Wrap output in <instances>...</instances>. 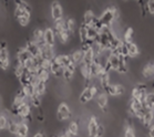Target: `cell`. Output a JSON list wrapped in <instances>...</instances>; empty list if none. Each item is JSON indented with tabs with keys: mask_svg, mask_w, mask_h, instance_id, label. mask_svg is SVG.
Returning <instances> with one entry per match:
<instances>
[{
	"mask_svg": "<svg viewBox=\"0 0 154 137\" xmlns=\"http://www.w3.org/2000/svg\"><path fill=\"white\" fill-rule=\"evenodd\" d=\"M50 72H51L56 77H62L63 69L54 59H53V60L51 61V63H50Z\"/></svg>",
	"mask_w": 154,
	"mask_h": 137,
	"instance_id": "ac0fdd59",
	"label": "cell"
},
{
	"mask_svg": "<svg viewBox=\"0 0 154 137\" xmlns=\"http://www.w3.org/2000/svg\"><path fill=\"white\" fill-rule=\"evenodd\" d=\"M146 8H147V11H149L151 14L154 16V0H149V1H147Z\"/></svg>",
	"mask_w": 154,
	"mask_h": 137,
	"instance_id": "60d3db41",
	"label": "cell"
},
{
	"mask_svg": "<svg viewBox=\"0 0 154 137\" xmlns=\"http://www.w3.org/2000/svg\"><path fill=\"white\" fill-rule=\"evenodd\" d=\"M108 61L110 62V64H111V67H112V70L113 71H116V72H118V70H119V64H120L119 56L111 53V55L109 56Z\"/></svg>",
	"mask_w": 154,
	"mask_h": 137,
	"instance_id": "83f0119b",
	"label": "cell"
},
{
	"mask_svg": "<svg viewBox=\"0 0 154 137\" xmlns=\"http://www.w3.org/2000/svg\"><path fill=\"white\" fill-rule=\"evenodd\" d=\"M104 135V126L103 125H99V128H98V134H97V137H102Z\"/></svg>",
	"mask_w": 154,
	"mask_h": 137,
	"instance_id": "7bdbcfd3",
	"label": "cell"
},
{
	"mask_svg": "<svg viewBox=\"0 0 154 137\" xmlns=\"http://www.w3.org/2000/svg\"><path fill=\"white\" fill-rule=\"evenodd\" d=\"M153 111H154V109H153Z\"/></svg>",
	"mask_w": 154,
	"mask_h": 137,
	"instance_id": "7dc6e473",
	"label": "cell"
},
{
	"mask_svg": "<svg viewBox=\"0 0 154 137\" xmlns=\"http://www.w3.org/2000/svg\"><path fill=\"white\" fill-rule=\"evenodd\" d=\"M143 104L146 106L147 109H154V92L147 93L146 97H145V102H144Z\"/></svg>",
	"mask_w": 154,
	"mask_h": 137,
	"instance_id": "f1b7e54d",
	"label": "cell"
},
{
	"mask_svg": "<svg viewBox=\"0 0 154 137\" xmlns=\"http://www.w3.org/2000/svg\"><path fill=\"white\" fill-rule=\"evenodd\" d=\"M63 136L64 137H79L78 135H73V134H71V133H69V132H66V133L63 134Z\"/></svg>",
	"mask_w": 154,
	"mask_h": 137,
	"instance_id": "f6af8a7d",
	"label": "cell"
},
{
	"mask_svg": "<svg viewBox=\"0 0 154 137\" xmlns=\"http://www.w3.org/2000/svg\"><path fill=\"white\" fill-rule=\"evenodd\" d=\"M16 116L20 117L21 121H31V111H30V105L28 102L23 103L22 105L17 109L14 114Z\"/></svg>",
	"mask_w": 154,
	"mask_h": 137,
	"instance_id": "8992f818",
	"label": "cell"
},
{
	"mask_svg": "<svg viewBox=\"0 0 154 137\" xmlns=\"http://www.w3.org/2000/svg\"><path fill=\"white\" fill-rule=\"evenodd\" d=\"M94 59H95V53L93 51V49H90L89 51L87 52H84V55H83V62L82 63L87 64V65H91L93 62H94Z\"/></svg>",
	"mask_w": 154,
	"mask_h": 137,
	"instance_id": "cb8c5ba5",
	"label": "cell"
},
{
	"mask_svg": "<svg viewBox=\"0 0 154 137\" xmlns=\"http://www.w3.org/2000/svg\"><path fill=\"white\" fill-rule=\"evenodd\" d=\"M95 101H97V104L100 107V109L102 111H106V106H108V95L105 94L104 92L103 93H99L95 97Z\"/></svg>",
	"mask_w": 154,
	"mask_h": 137,
	"instance_id": "e0dca14e",
	"label": "cell"
},
{
	"mask_svg": "<svg viewBox=\"0 0 154 137\" xmlns=\"http://www.w3.org/2000/svg\"><path fill=\"white\" fill-rule=\"evenodd\" d=\"M99 122L95 116H90L89 122H88V134L90 137H97L99 128Z\"/></svg>",
	"mask_w": 154,
	"mask_h": 137,
	"instance_id": "9c48e42d",
	"label": "cell"
},
{
	"mask_svg": "<svg viewBox=\"0 0 154 137\" xmlns=\"http://www.w3.org/2000/svg\"><path fill=\"white\" fill-rule=\"evenodd\" d=\"M46 88H47V82L39 81L38 80L37 83L35 84V94L39 95V96H42V95L45 94Z\"/></svg>",
	"mask_w": 154,
	"mask_h": 137,
	"instance_id": "d4e9b609",
	"label": "cell"
},
{
	"mask_svg": "<svg viewBox=\"0 0 154 137\" xmlns=\"http://www.w3.org/2000/svg\"><path fill=\"white\" fill-rule=\"evenodd\" d=\"M153 121H154V111L153 109H147L146 112H145V114H144V116H143V118H142L140 122L142 123V125L146 128V127H150L151 125H152Z\"/></svg>",
	"mask_w": 154,
	"mask_h": 137,
	"instance_id": "9a60e30c",
	"label": "cell"
},
{
	"mask_svg": "<svg viewBox=\"0 0 154 137\" xmlns=\"http://www.w3.org/2000/svg\"><path fill=\"white\" fill-rule=\"evenodd\" d=\"M142 73L146 80H154V63H147L143 67Z\"/></svg>",
	"mask_w": 154,
	"mask_h": 137,
	"instance_id": "d6986e66",
	"label": "cell"
},
{
	"mask_svg": "<svg viewBox=\"0 0 154 137\" xmlns=\"http://www.w3.org/2000/svg\"><path fill=\"white\" fill-rule=\"evenodd\" d=\"M98 94V88L94 84H91L83 88V91L81 92L80 96H79V101L82 104H87L91 101L95 95Z\"/></svg>",
	"mask_w": 154,
	"mask_h": 137,
	"instance_id": "3957f363",
	"label": "cell"
},
{
	"mask_svg": "<svg viewBox=\"0 0 154 137\" xmlns=\"http://www.w3.org/2000/svg\"><path fill=\"white\" fill-rule=\"evenodd\" d=\"M29 133V126L25 121H20L19 122V126H18L17 137H27Z\"/></svg>",
	"mask_w": 154,
	"mask_h": 137,
	"instance_id": "ffe728a7",
	"label": "cell"
},
{
	"mask_svg": "<svg viewBox=\"0 0 154 137\" xmlns=\"http://www.w3.org/2000/svg\"><path fill=\"white\" fill-rule=\"evenodd\" d=\"M21 90L23 91V93H25L26 96H27L28 99H30L31 96H33V95L35 94V85H33V84L22 85V86H21Z\"/></svg>",
	"mask_w": 154,
	"mask_h": 137,
	"instance_id": "484cf974",
	"label": "cell"
},
{
	"mask_svg": "<svg viewBox=\"0 0 154 137\" xmlns=\"http://www.w3.org/2000/svg\"><path fill=\"white\" fill-rule=\"evenodd\" d=\"M95 18V14L93 13L92 10H88L84 12L83 14V20H82V23L87 27H91L92 23H93V20Z\"/></svg>",
	"mask_w": 154,
	"mask_h": 137,
	"instance_id": "603a6c76",
	"label": "cell"
},
{
	"mask_svg": "<svg viewBox=\"0 0 154 137\" xmlns=\"http://www.w3.org/2000/svg\"><path fill=\"white\" fill-rule=\"evenodd\" d=\"M124 42V41H123ZM126 46V50H128V55L129 58H135L140 54V50H139V46H137V43H134L133 41L131 42H124Z\"/></svg>",
	"mask_w": 154,
	"mask_h": 137,
	"instance_id": "5bb4252c",
	"label": "cell"
},
{
	"mask_svg": "<svg viewBox=\"0 0 154 137\" xmlns=\"http://www.w3.org/2000/svg\"><path fill=\"white\" fill-rule=\"evenodd\" d=\"M9 67V52L7 49V42H0V69L7 70Z\"/></svg>",
	"mask_w": 154,
	"mask_h": 137,
	"instance_id": "5b68a950",
	"label": "cell"
},
{
	"mask_svg": "<svg viewBox=\"0 0 154 137\" xmlns=\"http://www.w3.org/2000/svg\"><path fill=\"white\" fill-rule=\"evenodd\" d=\"M133 34H134V31L132 28H128L125 29V31H124V37H123V41L124 42H131L132 41V38H133Z\"/></svg>",
	"mask_w": 154,
	"mask_h": 137,
	"instance_id": "8d00e7d4",
	"label": "cell"
},
{
	"mask_svg": "<svg viewBox=\"0 0 154 137\" xmlns=\"http://www.w3.org/2000/svg\"><path fill=\"white\" fill-rule=\"evenodd\" d=\"M56 32L53 30V28H47L45 30V34H43V40H45V42H46L47 46H56Z\"/></svg>",
	"mask_w": 154,
	"mask_h": 137,
	"instance_id": "30bf717a",
	"label": "cell"
},
{
	"mask_svg": "<svg viewBox=\"0 0 154 137\" xmlns=\"http://www.w3.org/2000/svg\"><path fill=\"white\" fill-rule=\"evenodd\" d=\"M41 51V54H40V58L43 59V60H47V61H52L54 58H56V53H54V49H53L52 46H43L40 49Z\"/></svg>",
	"mask_w": 154,
	"mask_h": 137,
	"instance_id": "8fae6325",
	"label": "cell"
},
{
	"mask_svg": "<svg viewBox=\"0 0 154 137\" xmlns=\"http://www.w3.org/2000/svg\"><path fill=\"white\" fill-rule=\"evenodd\" d=\"M25 67L22 65V64H20L19 62H17L16 63V65H14V75L18 77V79H20L21 76H22V74H23V72H25Z\"/></svg>",
	"mask_w": 154,
	"mask_h": 137,
	"instance_id": "e575fe53",
	"label": "cell"
},
{
	"mask_svg": "<svg viewBox=\"0 0 154 137\" xmlns=\"http://www.w3.org/2000/svg\"><path fill=\"white\" fill-rule=\"evenodd\" d=\"M25 48H26V50H27V51L31 54L32 58H37V59H39V58H40V54H41L40 48H39V46H37L33 41H28Z\"/></svg>",
	"mask_w": 154,
	"mask_h": 137,
	"instance_id": "4fadbf2b",
	"label": "cell"
},
{
	"mask_svg": "<svg viewBox=\"0 0 154 137\" xmlns=\"http://www.w3.org/2000/svg\"><path fill=\"white\" fill-rule=\"evenodd\" d=\"M67 130L69 133L73 134V135H78V134H79V124H78V122H75V121L70 122Z\"/></svg>",
	"mask_w": 154,
	"mask_h": 137,
	"instance_id": "836d02e7",
	"label": "cell"
},
{
	"mask_svg": "<svg viewBox=\"0 0 154 137\" xmlns=\"http://www.w3.org/2000/svg\"><path fill=\"white\" fill-rule=\"evenodd\" d=\"M75 67H75L74 64H72L71 67H69L63 70L62 77L64 79V81H67V82L72 81V79H73V76H74V73H75Z\"/></svg>",
	"mask_w": 154,
	"mask_h": 137,
	"instance_id": "44dd1931",
	"label": "cell"
},
{
	"mask_svg": "<svg viewBox=\"0 0 154 137\" xmlns=\"http://www.w3.org/2000/svg\"><path fill=\"white\" fill-rule=\"evenodd\" d=\"M66 27H67V30L69 31L70 34H73L74 31H75V20L72 19V18H69L66 20Z\"/></svg>",
	"mask_w": 154,
	"mask_h": 137,
	"instance_id": "d6a6232c",
	"label": "cell"
},
{
	"mask_svg": "<svg viewBox=\"0 0 154 137\" xmlns=\"http://www.w3.org/2000/svg\"><path fill=\"white\" fill-rule=\"evenodd\" d=\"M119 11L114 7H110L103 11V13L99 17V21L102 25V27H110L113 25V22L119 20Z\"/></svg>",
	"mask_w": 154,
	"mask_h": 137,
	"instance_id": "6da1fadb",
	"label": "cell"
},
{
	"mask_svg": "<svg viewBox=\"0 0 154 137\" xmlns=\"http://www.w3.org/2000/svg\"><path fill=\"white\" fill-rule=\"evenodd\" d=\"M51 17L53 21H59L63 19V9L58 1H53L51 4Z\"/></svg>",
	"mask_w": 154,
	"mask_h": 137,
	"instance_id": "ba28073f",
	"label": "cell"
},
{
	"mask_svg": "<svg viewBox=\"0 0 154 137\" xmlns=\"http://www.w3.org/2000/svg\"><path fill=\"white\" fill-rule=\"evenodd\" d=\"M99 37V31L93 27H88V40H91L95 42L97 38Z\"/></svg>",
	"mask_w": 154,
	"mask_h": 137,
	"instance_id": "1f68e13d",
	"label": "cell"
},
{
	"mask_svg": "<svg viewBox=\"0 0 154 137\" xmlns=\"http://www.w3.org/2000/svg\"><path fill=\"white\" fill-rule=\"evenodd\" d=\"M49 70H45V69H39L38 73H37V77H38L39 81H43L47 82L49 80Z\"/></svg>",
	"mask_w": 154,
	"mask_h": 137,
	"instance_id": "4dcf8cb0",
	"label": "cell"
},
{
	"mask_svg": "<svg viewBox=\"0 0 154 137\" xmlns=\"http://www.w3.org/2000/svg\"><path fill=\"white\" fill-rule=\"evenodd\" d=\"M14 18L17 19L18 23L21 27H27L30 23V18H31V13L29 11L21 9L19 7H16L14 9Z\"/></svg>",
	"mask_w": 154,
	"mask_h": 137,
	"instance_id": "277c9868",
	"label": "cell"
},
{
	"mask_svg": "<svg viewBox=\"0 0 154 137\" xmlns=\"http://www.w3.org/2000/svg\"><path fill=\"white\" fill-rule=\"evenodd\" d=\"M83 55H84V53L82 52L80 49L72 52V54L70 55L71 60H72V63H73L75 67H77V65H80V64L83 62Z\"/></svg>",
	"mask_w": 154,
	"mask_h": 137,
	"instance_id": "7402d4cb",
	"label": "cell"
},
{
	"mask_svg": "<svg viewBox=\"0 0 154 137\" xmlns=\"http://www.w3.org/2000/svg\"><path fill=\"white\" fill-rule=\"evenodd\" d=\"M16 7H19V8H21V9H25V10H27V11H29L30 13H31V7H30V4L27 2V1H22V0H17L16 2Z\"/></svg>",
	"mask_w": 154,
	"mask_h": 137,
	"instance_id": "74e56055",
	"label": "cell"
},
{
	"mask_svg": "<svg viewBox=\"0 0 154 137\" xmlns=\"http://www.w3.org/2000/svg\"><path fill=\"white\" fill-rule=\"evenodd\" d=\"M79 38H80L81 43H84L88 40V27L81 23L80 28H79Z\"/></svg>",
	"mask_w": 154,
	"mask_h": 137,
	"instance_id": "4316f807",
	"label": "cell"
},
{
	"mask_svg": "<svg viewBox=\"0 0 154 137\" xmlns=\"http://www.w3.org/2000/svg\"><path fill=\"white\" fill-rule=\"evenodd\" d=\"M18 126H19V122H17V121H14V120H9L7 130H8V132L10 134H12V135H17Z\"/></svg>",
	"mask_w": 154,
	"mask_h": 137,
	"instance_id": "f546056e",
	"label": "cell"
},
{
	"mask_svg": "<svg viewBox=\"0 0 154 137\" xmlns=\"http://www.w3.org/2000/svg\"><path fill=\"white\" fill-rule=\"evenodd\" d=\"M71 109L69 107L68 104L66 103H61L59 106H58V109H57V118L59 121H66L68 120L69 117H71Z\"/></svg>",
	"mask_w": 154,
	"mask_h": 137,
	"instance_id": "52a82bcc",
	"label": "cell"
},
{
	"mask_svg": "<svg viewBox=\"0 0 154 137\" xmlns=\"http://www.w3.org/2000/svg\"><path fill=\"white\" fill-rule=\"evenodd\" d=\"M54 60L61 65V67H62L63 70L71 67V65L73 64L72 63V60H71V56L68 55V54H60V55H57L56 58H54Z\"/></svg>",
	"mask_w": 154,
	"mask_h": 137,
	"instance_id": "7c38bea8",
	"label": "cell"
},
{
	"mask_svg": "<svg viewBox=\"0 0 154 137\" xmlns=\"http://www.w3.org/2000/svg\"><path fill=\"white\" fill-rule=\"evenodd\" d=\"M116 95H118V96L124 94V92H125V88H124L122 84H116Z\"/></svg>",
	"mask_w": 154,
	"mask_h": 137,
	"instance_id": "b9f144b4",
	"label": "cell"
},
{
	"mask_svg": "<svg viewBox=\"0 0 154 137\" xmlns=\"http://www.w3.org/2000/svg\"><path fill=\"white\" fill-rule=\"evenodd\" d=\"M9 120L5 114H0V130H4L8 127Z\"/></svg>",
	"mask_w": 154,
	"mask_h": 137,
	"instance_id": "f35d334b",
	"label": "cell"
},
{
	"mask_svg": "<svg viewBox=\"0 0 154 137\" xmlns=\"http://www.w3.org/2000/svg\"><path fill=\"white\" fill-rule=\"evenodd\" d=\"M30 104L33 107H35V109H40V105H41V96H39L37 94L31 96L30 97Z\"/></svg>",
	"mask_w": 154,
	"mask_h": 137,
	"instance_id": "d590c367",
	"label": "cell"
},
{
	"mask_svg": "<svg viewBox=\"0 0 154 137\" xmlns=\"http://www.w3.org/2000/svg\"><path fill=\"white\" fill-rule=\"evenodd\" d=\"M54 32H56L57 38L59 39V41L62 44H66V43L69 41L71 34L69 33V31L67 30V27H66V20H59V21H54V28H53Z\"/></svg>",
	"mask_w": 154,
	"mask_h": 137,
	"instance_id": "7a4b0ae2",
	"label": "cell"
},
{
	"mask_svg": "<svg viewBox=\"0 0 154 137\" xmlns=\"http://www.w3.org/2000/svg\"><path fill=\"white\" fill-rule=\"evenodd\" d=\"M149 137H154V124L149 127Z\"/></svg>",
	"mask_w": 154,
	"mask_h": 137,
	"instance_id": "ee69618b",
	"label": "cell"
},
{
	"mask_svg": "<svg viewBox=\"0 0 154 137\" xmlns=\"http://www.w3.org/2000/svg\"><path fill=\"white\" fill-rule=\"evenodd\" d=\"M124 137H137L133 127H131V126L126 127L125 130H124Z\"/></svg>",
	"mask_w": 154,
	"mask_h": 137,
	"instance_id": "ab89813d",
	"label": "cell"
},
{
	"mask_svg": "<svg viewBox=\"0 0 154 137\" xmlns=\"http://www.w3.org/2000/svg\"><path fill=\"white\" fill-rule=\"evenodd\" d=\"M32 137H46V135H45V133H42V132H38V133H35Z\"/></svg>",
	"mask_w": 154,
	"mask_h": 137,
	"instance_id": "bcb514c9",
	"label": "cell"
},
{
	"mask_svg": "<svg viewBox=\"0 0 154 137\" xmlns=\"http://www.w3.org/2000/svg\"><path fill=\"white\" fill-rule=\"evenodd\" d=\"M32 56L31 54L26 50V48H22V49H19L18 50V53H17V62H19L20 64L22 65H25V63L27 62L28 60H30Z\"/></svg>",
	"mask_w": 154,
	"mask_h": 137,
	"instance_id": "2e32d148",
	"label": "cell"
}]
</instances>
